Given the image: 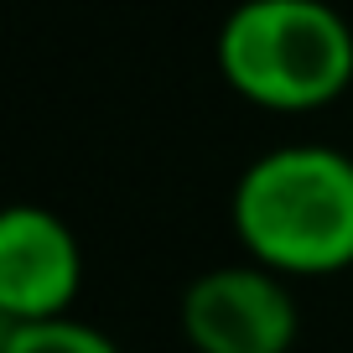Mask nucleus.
<instances>
[{
  "instance_id": "2",
  "label": "nucleus",
  "mask_w": 353,
  "mask_h": 353,
  "mask_svg": "<svg viewBox=\"0 0 353 353\" xmlns=\"http://www.w3.org/2000/svg\"><path fill=\"white\" fill-rule=\"evenodd\" d=\"M213 63L254 110L317 114L353 83V26L332 0H239L219 21Z\"/></svg>"
},
{
  "instance_id": "5",
  "label": "nucleus",
  "mask_w": 353,
  "mask_h": 353,
  "mask_svg": "<svg viewBox=\"0 0 353 353\" xmlns=\"http://www.w3.org/2000/svg\"><path fill=\"white\" fill-rule=\"evenodd\" d=\"M0 353H120V343L94 322L47 317V322H6L0 327Z\"/></svg>"
},
{
  "instance_id": "1",
  "label": "nucleus",
  "mask_w": 353,
  "mask_h": 353,
  "mask_svg": "<svg viewBox=\"0 0 353 353\" xmlns=\"http://www.w3.org/2000/svg\"><path fill=\"white\" fill-rule=\"evenodd\" d=\"M229 229L244 260L286 281L353 270V156L317 141L254 156L229 192Z\"/></svg>"
},
{
  "instance_id": "3",
  "label": "nucleus",
  "mask_w": 353,
  "mask_h": 353,
  "mask_svg": "<svg viewBox=\"0 0 353 353\" xmlns=\"http://www.w3.org/2000/svg\"><path fill=\"white\" fill-rule=\"evenodd\" d=\"M176 317L192 353H291L301 332L291 281L254 260L203 270L182 291Z\"/></svg>"
},
{
  "instance_id": "4",
  "label": "nucleus",
  "mask_w": 353,
  "mask_h": 353,
  "mask_svg": "<svg viewBox=\"0 0 353 353\" xmlns=\"http://www.w3.org/2000/svg\"><path fill=\"white\" fill-rule=\"evenodd\" d=\"M83 291V244L63 213L16 203L0 219V322L68 317Z\"/></svg>"
}]
</instances>
